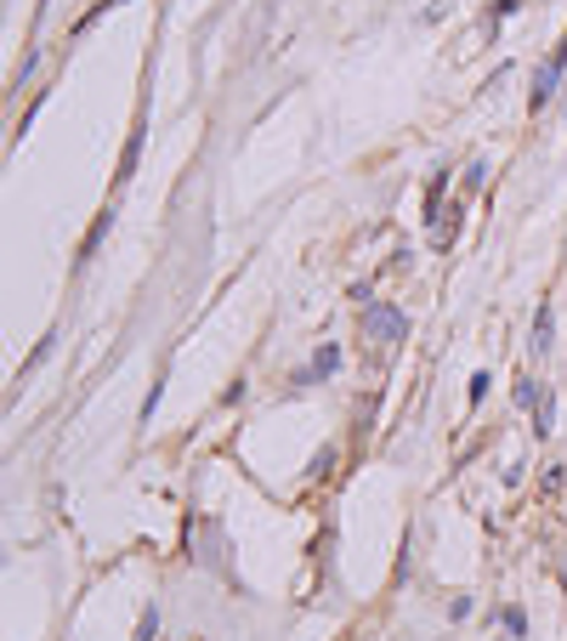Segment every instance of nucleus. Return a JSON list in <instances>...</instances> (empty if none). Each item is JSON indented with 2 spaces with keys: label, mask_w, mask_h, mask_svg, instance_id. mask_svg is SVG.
I'll return each mask as SVG.
<instances>
[{
  "label": "nucleus",
  "mask_w": 567,
  "mask_h": 641,
  "mask_svg": "<svg viewBox=\"0 0 567 641\" xmlns=\"http://www.w3.org/2000/svg\"><path fill=\"white\" fill-rule=\"evenodd\" d=\"M363 329H370L375 341H381V335H386V341H404V313H397V307H375L370 318H363Z\"/></svg>",
  "instance_id": "obj_2"
},
{
  "label": "nucleus",
  "mask_w": 567,
  "mask_h": 641,
  "mask_svg": "<svg viewBox=\"0 0 567 641\" xmlns=\"http://www.w3.org/2000/svg\"><path fill=\"white\" fill-rule=\"evenodd\" d=\"M517 7H522V0H494V18H511Z\"/></svg>",
  "instance_id": "obj_5"
},
{
  "label": "nucleus",
  "mask_w": 567,
  "mask_h": 641,
  "mask_svg": "<svg viewBox=\"0 0 567 641\" xmlns=\"http://www.w3.org/2000/svg\"><path fill=\"white\" fill-rule=\"evenodd\" d=\"M336 363H341V352H336V347H324V352L313 358V369L302 375V386H307V381H324V375H329V369H336Z\"/></svg>",
  "instance_id": "obj_3"
},
{
  "label": "nucleus",
  "mask_w": 567,
  "mask_h": 641,
  "mask_svg": "<svg viewBox=\"0 0 567 641\" xmlns=\"http://www.w3.org/2000/svg\"><path fill=\"white\" fill-rule=\"evenodd\" d=\"M562 69H567V46L545 63V69H540V80H533V109H545L551 103V97H556V80H562Z\"/></svg>",
  "instance_id": "obj_1"
},
{
  "label": "nucleus",
  "mask_w": 567,
  "mask_h": 641,
  "mask_svg": "<svg viewBox=\"0 0 567 641\" xmlns=\"http://www.w3.org/2000/svg\"><path fill=\"white\" fill-rule=\"evenodd\" d=\"M551 347V313H540V324H533V352Z\"/></svg>",
  "instance_id": "obj_4"
}]
</instances>
